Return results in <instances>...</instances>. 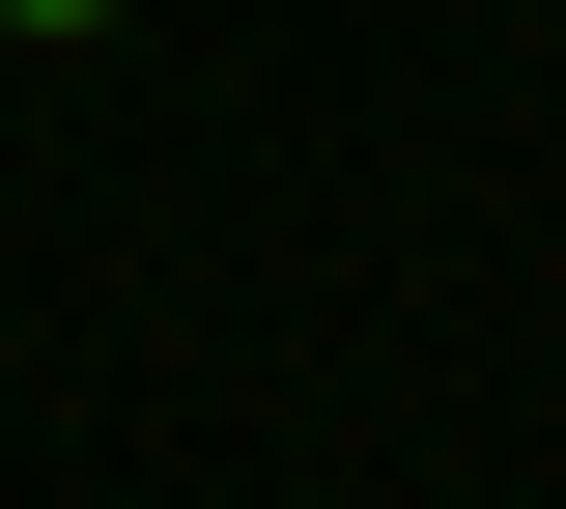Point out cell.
Returning a JSON list of instances; mask_svg holds the SVG:
<instances>
[{"instance_id": "obj_1", "label": "cell", "mask_w": 566, "mask_h": 509, "mask_svg": "<svg viewBox=\"0 0 566 509\" xmlns=\"http://www.w3.org/2000/svg\"><path fill=\"white\" fill-rule=\"evenodd\" d=\"M0 29H29V57H85V29H142V0H0Z\"/></svg>"}]
</instances>
